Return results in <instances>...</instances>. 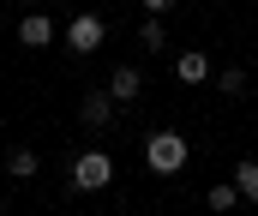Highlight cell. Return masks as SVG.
I'll list each match as a JSON object with an SVG mask.
<instances>
[{
  "mask_svg": "<svg viewBox=\"0 0 258 216\" xmlns=\"http://www.w3.org/2000/svg\"><path fill=\"white\" fill-rule=\"evenodd\" d=\"M216 90H222V96H240V90H246V72H240V66H228L222 78H216Z\"/></svg>",
  "mask_w": 258,
  "mask_h": 216,
  "instance_id": "obj_12",
  "label": "cell"
},
{
  "mask_svg": "<svg viewBox=\"0 0 258 216\" xmlns=\"http://www.w3.org/2000/svg\"><path fill=\"white\" fill-rule=\"evenodd\" d=\"M168 6H174V0H144V12H150V18H162Z\"/></svg>",
  "mask_w": 258,
  "mask_h": 216,
  "instance_id": "obj_13",
  "label": "cell"
},
{
  "mask_svg": "<svg viewBox=\"0 0 258 216\" xmlns=\"http://www.w3.org/2000/svg\"><path fill=\"white\" fill-rule=\"evenodd\" d=\"M78 114H84V126L96 132V126H108V120H114V96H108V90H90V96L78 102Z\"/></svg>",
  "mask_w": 258,
  "mask_h": 216,
  "instance_id": "obj_5",
  "label": "cell"
},
{
  "mask_svg": "<svg viewBox=\"0 0 258 216\" xmlns=\"http://www.w3.org/2000/svg\"><path fill=\"white\" fill-rule=\"evenodd\" d=\"M138 42H144V48H168V36H162V18H144V30H138Z\"/></svg>",
  "mask_w": 258,
  "mask_h": 216,
  "instance_id": "obj_11",
  "label": "cell"
},
{
  "mask_svg": "<svg viewBox=\"0 0 258 216\" xmlns=\"http://www.w3.org/2000/svg\"><path fill=\"white\" fill-rule=\"evenodd\" d=\"M144 162H150L156 174H180V168H186V138H180V132H150V138H144Z\"/></svg>",
  "mask_w": 258,
  "mask_h": 216,
  "instance_id": "obj_1",
  "label": "cell"
},
{
  "mask_svg": "<svg viewBox=\"0 0 258 216\" xmlns=\"http://www.w3.org/2000/svg\"><path fill=\"white\" fill-rule=\"evenodd\" d=\"M36 168H42V156H36L30 144H12V150H6V174H12V180H30Z\"/></svg>",
  "mask_w": 258,
  "mask_h": 216,
  "instance_id": "obj_8",
  "label": "cell"
},
{
  "mask_svg": "<svg viewBox=\"0 0 258 216\" xmlns=\"http://www.w3.org/2000/svg\"><path fill=\"white\" fill-rule=\"evenodd\" d=\"M204 198H210V210L222 216V210H234V204H240V186H234V180H228V186H210V192H204Z\"/></svg>",
  "mask_w": 258,
  "mask_h": 216,
  "instance_id": "obj_9",
  "label": "cell"
},
{
  "mask_svg": "<svg viewBox=\"0 0 258 216\" xmlns=\"http://www.w3.org/2000/svg\"><path fill=\"white\" fill-rule=\"evenodd\" d=\"M108 180H114V162H108L102 150H84V156L72 162V186H78V192H102Z\"/></svg>",
  "mask_w": 258,
  "mask_h": 216,
  "instance_id": "obj_2",
  "label": "cell"
},
{
  "mask_svg": "<svg viewBox=\"0 0 258 216\" xmlns=\"http://www.w3.org/2000/svg\"><path fill=\"white\" fill-rule=\"evenodd\" d=\"M18 42H24V48H48V42H54L48 12H24V18H18Z\"/></svg>",
  "mask_w": 258,
  "mask_h": 216,
  "instance_id": "obj_4",
  "label": "cell"
},
{
  "mask_svg": "<svg viewBox=\"0 0 258 216\" xmlns=\"http://www.w3.org/2000/svg\"><path fill=\"white\" fill-rule=\"evenodd\" d=\"M174 78H180V84H204V78H210V54H204V48H186V54L174 60Z\"/></svg>",
  "mask_w": 258,
  "mask_h": 216,
  "instance_id": "obj_6",
  "label": "cell"
},
{
  "mask_svg": "<svg viewBox=\"0 0 258 216\" xmlns=\"http://www.w3.org/2000/svg\"><path fill=\"white\" fill-rule=\"evenodd\" d=\"M138 90H144L138 66H114V78H108V96H114V102H138Z\"/></svg>",
  "mask_w": 258,
  "mask_h": 216,
  "instance_id": "obj_7",
  "label": "cell"
},
{
  "mask_svg": "<svg viewBox=\"0 0 258 216\" xmlns=\"http://www.w3.org/2000/svg\"><path fill=\"white\" fill-rule=\"evenodd\" d=\"M234 186H240V198L258 204V162H240V168H234Z\"/></svg>",
  "mask_w": 258,
  "mask_h": 216,
  "instance_id": "obj_10",
  "label": "cell"
},
{
  "mask_svg": "<svg viewBox=\"0 0 258 216\" xmlns=\"http://www.w3.org/2000/svg\"><path fill=\"white\" fill-rule=\"evenodd\" d=\"M102 36H108V24H102L96 12H78V18L66 24V48H72V54H96Z\"/></svg>",
  "mask_w": 258,
  "mask_h": 216,
  "instance_id": "obj_3",
  "label": "cell"
},
{
  "mask_svg": "<svg viewBox=\"0 0 258 216\" xmlns=\"http://www.w3.org/2000/svg\"><path fill=\"white\" fill-rule=\"evenodd\" d=\"M0 216H6V204H0Z\"/></svg>",
  "mask_w": 258,
  "mask_h": 216,
  "instance_id": "obj_14",
  "label": "cell"
}]
</instances>
